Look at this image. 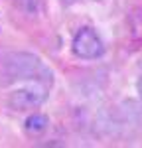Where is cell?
Instances as JSON below:
<instances>
[{"label":"cell","mask_w":142,"mask_h":148,"mask_svg":"<svg viewBox=\"0 0 142 148\" xmlns=\"http://www.w3.org/2000/svg\"><path fill=\"white\" fill-rule=\"evenodd\" d=\"M47 128H49V119L42 113H34L30 114L26 121H24V132L28 136H40L44 134Z\"/></svg>","instance_id":"4"},{"label":"cell","mask_w":142,"mask_h":148,"mask_svg":"<svg viewBox=\"0 0 142 148\" xmlns=\"http://www.w3.org/2000/svg\"><path fill=\"white\" fill-rule=\"evenodd\" d=\"M51 87L42 85V83H28L22 89H14L8 95V107L14 111H32L44 105L49 97Z\"/></svg>","instance_id":"3"},{"label":"cell","mask_w":142,"mask_h":148,"mask_svg":"<svg viewBox=\"0 0 142 148\" xmlns=\"http://www.w3.org/2000/svg\"><path fill=\"white\" fill-rule=\"evenodd\" d=\"M71 51L79 59H99L105 53V42H103V38L99 36V32L95 28L83 26L73 36Z\"/></svg>","instance_id":"2"},{"label":"cell","mask_w":142,"mask_h":148,"mask_svg":"<svg viewBox=\"0 0 142 148\" xmlns=\"http://www.w3.org/2000/svg\"><path fill=\"white\" fill-rule=\"evenodd\" d=\"M16 83H42L53 87V71L34 53L10 51L0 56V85L10 87Z\"/></svg>","instance_id":"1"},{"label":"cell","mask_w":142,"mask_h":148,"mask_svg":"<svg viewBox=\"0 0 142 148\" xmlns=\"http://www.w3.org/2000/svg\"><path fill=\"white\" fill-rule=\"evenodd\" d=\"M136 91H138V97L142 99V75L138 77V81H136Z\"/></svg>","instance_id":"5"},{"label":"cell","mask_w":142,"mask_h":148,"mask_svg":"<svg viewBox=\"0 0 142 148\" xmlns=\"http://www.w3.org/2000/svg\"><path fill=\"white\" fill-rule=\"evenodd\" d=\"M77 2H81V0H61V4H65V6H71V4H77Z\"/></svg>","instance_id":"6"}]
</instances>
